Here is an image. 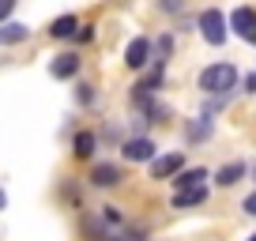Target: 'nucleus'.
<instances>
[{
  "instance_id": "nucleus-1",
  "label": "nucleus",
  "mask_w": 256,
  "mask_h": 241,
  "mask_svg": "<svg viewBox=\"0 0 256 241\" xmlns=\"http://www.w3.org/2000/svg\"><path fill=\"white\" fill-rule=\"evenodd\" d=\"M234 83H238V68L234 64H211L200 72V90H208V94L226 98L234 90Z\"/></svg>"
},
{
  "instance_id": "nucleus-2",
  "label": "nucleus",
  "mask_w": 256,
  "mask_h": 241,
  "mask_svg": "<svg viewBox=\"0 0 256 241\" xmlns=\"http://www.w3.org/2000/svg\"><path fill=\"white\" fill-rule=\"evenodd\" d=\"M200 30H204V38H208L211 46H222V42H226V19H222V12H218V8L200 12Z\"/></svg>"
},
{
  "instance_id": "nucleus-3",
  "label": "nucleus",
  "mask_w": 256,
  "mask_h": 241,
  "mask_svg": "<svg viewBox=\"0 0 256 241\" xmlns=\"http://www.w3.org/2000/svg\"><path fill=\"white\" fill-rule=\"evenodd\" d=\"M230 26H234L238 38H245V42H252V46H256V8H234Z\"/></svg>"
},
{
  "instance_id": "nucleus-4",
  "label": "nucleus",
  "mask_w": 256,
  "mask_h": 241,
  "mask_svg": "<svg viewBox=\"0 0 256 241\" xmlns=\"http://www.w3.org/2000/svg\"><path fill=\"white\" fill-rule=\"evenodd\" d=\"M154 140H144V136H136V140H124V158L128 162H154Z\"/></svg>"
},
{
  "instance_id": "nucleus-5",
  "label": "nucleus",
  "mask_w": 256,
  "mask_h": 241,
  "mask_svg": "<svg viewBox=\"0 0 256 241\" xmlns=\"http://www.w3.org/2000/svg\"><path fill=\"white\" fill-rule=\"evenodd\" d=\"M147 56H151V38H132L124 49V64L132 68V72H140V68L147 64Z\"/></svg>"
},
{
  "instance_id": "nucleus-6",
  "label": "nucleus",
  "mask_w": 256,
  "mask_h": 241,
  "mask_svg": "<svg viewBox=\"0 0 256 241\" xmlns=\"http://www.w3.org/2000/svg\"><path fill=\"white\" fill-rule=\"evenodd\" d=\"M181 166H184V154H181V151L158 154V158L151 162V177H154V181H162V177H174V174H177Z\"/></svg>"
},
{
  "instance_id": "nucleus-7",
  "label": "nucleus",
  "mask_w": 256,
  "mask_h": 241,
  "mask_svg": "<svg viewBox=\"0 0 256 241\" xmlns=\"http://www.w3.org/2000/svg\"><path fill=\"white\" fill-rule=\"evenodd\" d=\"M117 181H120V166H113V162H98L90 170V185L94 188H113Z\"/></svg>"
},
{
  "instance_id": "nucleus-8",
  "label": "nucleus",
  "mask_w": 256,
  "mask_h": 241,
  "mask_svg": "<svg viewBox=\"0 0 256 241\" xmlns=\"http://www.w3.org/2000/svg\"><path fill=\"white\" fill-rule=\"evenodd\" d=\"M49 72H53L56 80H72V76L80 72V56H76V53H64V56H56L53 64H49Z\"/></svg>"
},
{
  "instance_id": "nucleus-9",
  "label": "nucleus",
  "mask_w": 256,
  "mask_h": 241,
  "mask_svg": "<svg viewBox=\"0 0 256 241\" xmlns=\"http://www.w3.org/2000/svg\"><path fill=\"white\" fill-rule=\"evenodd\" d=\"M241 177H245V162H230V166H222L215 174V185L218 188H230V185H238Z\"/></svg>"
},
{
  "instance_id": "nucleus-10",
  "label": "nucleus",
  "mask_w": 256,
  "mask_h": 241,
  "mask_svg": "<svg viewBox=\"0 0 256 241\" xmlns=\"http://www.w3.org/2000/svg\"><path fill=\"white\" fill-rule=\"evenodd\" d=\"M204 181H208V170H200V166H196V170H181L174 185H177V192H184V188H200Z\"/></svg>"
},
{
  "instance_id": "nucleus-11",
  "label": "nucleus",
  "mask_w": 256,
  "mask_h": 241,
  "mask_svg": "<svg viewBox=\"0 0 256 241\" xmlns=\"http://www.w3.org/2000/svg\"><path fill=\"white\" fill-rule=\"evenodd\" d=\"M204 200H208V188H184V192H177L174 196V208L177 211H184V208H196V204H204Z\"/></svg>"
},
{
  "instance_id": "nucleus-12",
  "label": "nucleus",
  "mask_w": 256,
  "mask_h": 241,
  "mask_svg": "<svg viewBox=\"0 0 256 241\" xmlns=\"http://www.w3.org/2000/svg\"><path fill=\"white\" fill-rule=\"evenodd\" d=\"M26 26L23 23H8V26H0V46H19V42H26Z\"/></svg>"
},
{
  "instance_id": "nucleus-13",
  "label": "nucleus",
  "mask_w": 256,
  "mask_h": 241,
  "mask_svg": "<svg viewBox=\"0 0 256 241\" xmlns=\"http://www.w3.org/2000/svg\"><path fill=\"white\" fill-rule=\"evenodd\" d=\"M76 30H80L76 16H60V19H53V26H49V34H53V38H72Z\"/></svg>"
},
{
  "instance_id": "nucleus-14",
  "label": "nucleus",
  "mask_w": 256,
  "mask_h": 241,
  "mask_svg": "<svg viewBox=\"0 0 256 241\" xmlns=\"http://www.w3.org/2000/svg\"><path fill=\"white\" fill-rule=\"evenodd\" d=\"M76 154H80V158H90V154H94V136H90V132H80V136H76Z\"/></svg>"
},
{
  "instance_id": "nucleus-15",
  "label": "nucleus",
  "mask_w": 256,
  "mask_h": 241,
  "mask_svg": "<svg viewBox=\"0 0 256 241\" xmlns=\"http://www.w3.org/2000/svg\"><path fill=\"white\" fill-rule=\"evenodd\" d=\"M170 49H174V38H170V34H162V38H158V60H154V68H166Z\"/></svg>"
},
{
  "instance_id": "nucleus-16",
  "label": "nucleus",
  "mask_w": 256,
  "mask_h": 241,
  "mask_svg": "<svg viewBox=\"0 0 256 241\" xmlns=\"http://www.w3.org/2000/svg\"><path fill=\"white\" fill-rule=\"evenodd\" d=\"M241 211H245V215H256V192H252V196H245V204H241Z\"/></svg>"
},
{
  "instance_id": "nucleus-17",
  "label": "nucleus",
  "mask_w": 256,
  "mask_h": 241,
  "mask_svg": "<svg viewBox=\"0 0 256 241\" xmlns=\"http://www.w3.org/2000/svg\"><path fill=\"white\" fill-rule=\"evenodd\" d=\"M90 30H94V26H80V30H76L72 38H76V42H90Z\"/></svg>"
},
{
  "instance_id": "nucleus-18",
  "label": "nucleus",
  "mask_w": 256,
  "mask_h": 241,
  "mask_svg": "<svg viewBox=\"0 0 256 241\" xmlns=\"http://www.w3.org/2000/svg\"><path fill=\"white\" fill-rule=\"evenodd\" d=\"M12 8H16L12 0H0V19H8V16H12Z\"/></svg>"
},
{
  "instance_id": "nucleus-19",
  "label": "nucleus",
  "mask_w": 256,
  "mask_h": 241,
  "mask_svg": "<svg viewBox=\"0 0 256 241\" xmlns=\"http://www.w3.org/2000/svg\"><path fill=\"white\" fill-rule=\"evenodd\" d=\"M4 208H8V196H4V188H0V211H4Z\"/></svg>"
},
{
  "instance_id": "nucleus-20",
  "label": "nucleus",
  "mask_w": 256,
  "mask_h": 241,
  "mask_svg": "<svg viewBox=\"0 0 256 241\" xmlns=\"http://www.w3.org/2000/svg\"><path fill=\"white\" fill-rule=\"evenodd\" d=\"M252 181H256V166H252Z\"/></svg>"
},
{
  "instance_id": "nucleus-21",
  "label": "nucleus",
  "mask_w": 256,
  "mask_h": 241,
  "mask_svg": "<svg viewBox=\"0 0 256 241\" xmlns=\"http://www.w3.org/2000/svg\"><path fill=\"white\" fill-rule=\"evenodd\" d=\"M248 241H256V234H252V238H248Z\"/></svg>"
}]
</instances>
